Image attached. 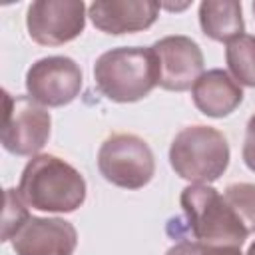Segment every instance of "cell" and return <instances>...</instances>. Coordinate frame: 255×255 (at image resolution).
<instances>
[{
	"mask_svg": "<svg viewBox=\"0 0 255 255\" xmlns=\"http://www.w3.org/2000/svg\"><path fill=\"white\" fill-rule=\"evenodd\" d=\"M18 193L26 205L48 213H72L86 201L84 175L52 153L34 155L18 183Z\"/></svg>",
	"mask_w": 255,
	"mask_h": 255,
	"instance_id": "1",
	"label": "cell"
},
{
	"mask_svg": "<svg viewBox=\"0 0 255 255\" xmlns=\"http://www.w3.org/2000/svg\"><path fill=\"white\" fill-rule=\"evenodd\" d=\"M102 96L118 104L137 102L157 86V60L151 48L122 46L104 52L94 64Z\"/></svg>",
	"mask_w": 255,
	"mask_h": 255,
	"instance_id": "2",
	"label": "cell"
},
{
	"mask_svg": "<svg viewBox=\"0 0 255 255\" xmlns=\"http://www.w3.org/2000/svg\"><path fill=\"white\" fill-rule=\"evenodd\" d=\"M191 237L209 247H241L249 231L225 201L207 183H191L179 195Z\"/></svg>",
	"mask_w": 255,
	"mask_h": 255,
	"instance_id": "3",
	"label": "cell"
},
{
	"mask_svg": "<svg viewBox=\"0 0 255 255\" xmlns=\"http://www.w3.org/2000/svg\"><path fill=\"white\" fill-rule=\"evenodd\" d=\"M229 143L211 126H187L171 141L169 163L173 171L191 183H211L229 165Z\"/></svg>",
	"mask_w": 255,
	"mask_h": 255,
	"instance_id": "4",
	"label": "cell"
},
{
	"mask_svg": "<svg viewBox=\"0 0 255 255\" xmlns=\"http://www.w3.org/2000/svg\"><path fill=\"white\" fill-rule=\"evenodd\" d=\"M98 169L106 181L122 189H141L155 173L151 147L133 133L108 137L98 151Z\"/></svg>",
	"mask_w": 255,
	"mask_h": 255,
	"instance_id": "5",
	"label": "cell"
},
{
	"mask_svg": "<svg viewBox=\"0 0 255 255\" xmlns=\"http://www.w3.org/2000/svg\"><path fill=\"white\" fill-rule=\"evenodd\" d=\"M52 128L50 112L30 96H10L4 92V122L0 141L14 155L34 157L48 141Z\"/></svg>",
	"mask_w": 255,
	"mask_h": 255,
	"instance_id": "6",
	"label": "cell"
},
{
	"mask_svg": "<svg viewBox=\"0 0 255 255\" xmlns=\"http://www.w3.org/2000/svg\"><path fill=\"white\" fill-rule=\"evenodd\" d=\"M86 26L82 0H36L28 6L26 28L40 46H62L76 40Z\"/></svg>",
	"mask_w": 255,
	"mask_h": 255,
	"instance_id": "7",
	"label": "cell"
},
{
	"mask_svg": "<svg viewBox=\"0 0 255 255\" xmlns=\"http://www.w3.org/2000/svg\"><path fill=\"white\" fill-rule=\"evenodd\" d=\"M82 68L68 56L36 60L26 72L28 96L44 108H60L74 102L82 90Z\"/></svg>",
	"mask_w": 255,
	"mask_h": 255,
	"instance_id": "8",
	"label": "cell"
},
{
	"mask_svg": "<svg viewBox=\"0 0 255 255\" xmlns=\"http://www.w3.org/2000/svg\"><path fill=\"white\" fill-rule=\"evenodd\" d=\"M157 60V86L169 92H185L203 74V52L189 36H165L151 46Z\"/></svg>",
	"mask_w": 255,
	"mask_h": 255,
	"instance_id": "9",
	"label": "cell"
},
{
	"mask_svg": "<svg viewBox=\"0 0 255 255\" xmlns=\"http://www.w3.org/2000/svg\"><path fill=\"white\" fill-rule=\"evenodd\" d=\"M78 245L76 227L62 217H34L12 237L16 255H72Z\"/></svg>",
	"mask_w": 255,
	"mask_h": 255,
	"instance_id": "10",
	"label": "cell"
},
{
	"mask_svg": "<svg viewBox=\"0 0 255 255\" xmlns=\"http://www.w3.org/2000/svg\"><path fill=\"white\" fill-rule=\"evenodd\" d=\"M159 8L153 0H98L90 4L88 16L100 32L120 36L153 26Z\"/></svg>",
	"mask_w": 255,
	"mask_h": 255,
	"instance_id": "11",
	"label": "cell"
},
{
	"mask_svg": "<svg viewBox=\"0 0 255 255\" xmlns=\"http://www.w3.org/2000/svg\"><path fill=\"white\" fill-rule=\"evenodd\" d=\"M195 108L209 118H225L243 102V90L233 76L221 68L207 70L191 88Z\"/></svg>",
	"mask_w": 255,
	"mask_h": 255,
	"instance_id": "12",
	"label": "cell"
},
{
	"mask_svg": "<svg viewBox=\"0 0 255 255\" xmlns=\"http://www.w3.org/2000/svg\"><path fill=\"white\" fill-rule=\"evenodd\" d=\"M199 24L207 38L215 42H231L245 32L241 2L205 0L199 4Z\"/></svg>",
	"mask_w": 255,
	"mask_h": 255,
	"instance_id": "13",
	"label": "cell"
},
{
	"mask_svg": "<svg viewBox=\"0 0 255 255\" xmlns=\"http://www.w3.org/2000/svg\"><path fill=\"white\" fill-rule=\"evenodd\" d=\"M225 60L233 80L255 88V36L241 34L225 46Z\"/></svg>",
	"mask_w": 255,
	"mask_h": 255,
	"instance_id": "14",
	"label": "cell"
},
{
	"mask_svg": "<svg viewBox=\"0 0 255 255\" xmlns=\"http://www.w3.org/2000/svg\"><path fill=\"white\" fill-rule=\"evenodd\" d=\"M223 197L237 213L249 235L255 233V183H231L225 187Z\"/></svg>",
	"mask_w": 255,
	"mask_h": 255,
	"instance_id": "15",
	"label": "cell"
},
{
	"mask_svg": "<svg viewBox=\"0 0 255 255\" xmlns=\"http://www.w3.org/2000/svg\"><path fill=\"white\" fill-rule=\"evenodd\" d=\"M4 215H2V241H12L18 229L30 219L28 207L20 197L18 189H6L4 195Z\"/></svg>",
	"mask_w": 255,
	"mask_h": 255,
	"instance_id": "16",
	"label": "cell"
},
{
	"mask_svg": "<svg viewBox=\"0 0 255 255\" xmlns=\"http://www.w3.org/2000/svg\"><path fill=\"white\" fill-rule=\"evenodd\" d=\"M245 165L255 173V114L249 118L247 128H245V139H243V149H241Z\"/></svg>",
	"mask_w": 255,
	"mask_h": 255,
	"instance_id": "17",
	"label": "cell"
},
{
	"mask_svg": "<svg viewBox=\"0 0 255 255\" xmlns=\"http://www.w3.org/2000/svg\"><path fill=\"white\" fill-rule=\"evenodd\" d=\"M203 243L195 239H181L173 247H169L165 255H203Z\"/></svg>",
	"mask_w": 255,
	"mask_h": 255,
	"instance_id": "18",
	"label": "cell"
},
{
	"mask_svg": "<svg viewBox=\"0 0 255 255\" xmlns=\"http://www.w3.org/2000/svg\"><path fill=\"white\" fill-rule=\"evenodd\" d=\"M245 255H255V241L251 243V247L247 249V253H245Z\"/></svg>",
	"mask_w": 255,
	"mask_h": 255,
	"instance_id": "19",
	"label": "cell"
},
{
	"mask_svg": "<svg viewBox=\"0 0 255 255\" xmlns=\"http://www.w3.org/2000/svg\"><path fill=\"white\" fill-rule=\"evenodd\" d=\"M253 14H255V2H253Z\"/></svg>",
	"mask_w": 255,
	"mask_h": 255,
	"instance_id": "20",
	"label": "cell"
}]
</instances>
